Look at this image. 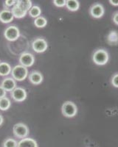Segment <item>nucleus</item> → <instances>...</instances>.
<instances>
[{
	"label": "nucleus",
	"mask_w": 118,
	"mask_h": 147,
	"mask_svg": "<svg viewBox=\"0 0 118 147\" xmlns=\"http://www.w3.org/2000/svg\"><path fill=\"white\" fill-rule=\"evenodd\" d=\"M12 68L10 64L7 62L0 63V76L6 77L11 73Z\"/></svg>",
	"instance_id": "nucleus-14"
},
{
	"label": "nucleus",
	"mask_w": 118,
	"mask_h": 147,
	"mask_svg": "<svg viewBox=\"0 0 118 147\" xmlns=\"http://www.w3.org/2000/svg\"><path fill=\"white\" fill-rule=\"evenodd\" d=\"M66 7L70 11H77L80 7V3L77 0H67Z\"/></svg>",
	"instance_id": "nucleus-17"
},
{
	"label": "nucleus",
	"mask_w": 118,
	"mask_h": 147,
	"mask_svg": "<svg viewBox=\"0 0 118 147\" xmlns=\"http://www.w3.org/2000/svg\"><path fill=\"white\" fill-rule=\"evenodd\" d=\"M1 86L6 91L11 92L16 88V81L13 77H6L3 79L1 83Z\"/></svg>",
	"instance_id": "nucleus-9"
},
{
	"label": "nucleus",
	"mask_w": 118,
	"mask_h": 147,
	"mask_svg": "<svg viewBox=\"0 0 118 147\" xmlns=\"http://www.w3.org/2000/svg\"><path fill=\"white\" fill-rule=\"evenodd\" d=\"M11 106V102L7 97H4L0 99V110L2 111L7 110Z\"/></svg>",
	"instance_id": "nucleus-20"
},
{
	"label": "nucleus",
	"mask_w": 118,
	"mask_h": 147,
	"mask_svg": "<svg viewBox=\"0 0 118 147\" xmlns=\"http://www.w3.org/2000/svg\"><path fill=\"white\" fill-rule=\"evenodd\" d=\"M14 16L12 14L11 10L9 9H3L0 11V22L3 24H8L13 22Z\"/></svg>",
	"instance_id": "nucleus-12"
},
{
	"label": "nucleus",
	"mask_w": 118,
	"mask_h": 147,
	"mask_svg": "<svg viewBox=\"0 0 118 147\" xmlns=\"http://www.w3.org/2000/svg\"><path fill=\"white\" fill-rule=\"evenodd\" d=\"M29 15L31 16L32 18H38V17L41 16V9L38 5H33L31 8V10L28 11Z\"/></svg>",
	"instance_id": "nucleus-18"
},
{
	"label": "nucleus",
	"mask_w": 118,
	"mask_h": 147,
	"mask_svg": "<svg viewBox=\"0 0 118 147\" xmlns=\"http://www.w3.org/2000/svg\"><path fill=\"white\" fill-rule=\"evenodd\" d=\"M93 62L98 65H103L109 60V54L104 49H98L94 52L92 56Z\"/></svg>",
	"instance_id": "nucleus-3"
},
{
	"label": "nucleus",
	"mask_w": 118,
	"mask_h": 147,
	"mask_svg": "<svg viewBox=\"0 0 118 147\" xmlns=\"http://www.w3.org/2000/svg\"><path fill=\"white\" fill-rule=\"evenodd\" d=\"M6 94H7V91L0 85V99L6 96Z\"/></svg>",
	"instance_id": "nucleus-25"
},
{
	"label": "nucleus",
	"mask_w": 118,
	"mask_h": 147,
	"mask_svg": "<svg viewBox=\"0 0 118 147\" xmlns=\"http://www.w3.org/2000/svg\"><path fill=\"white\" fill-rule=\"evenodd\" d=\"M29 81L33 84V85H40L43 82V77L42 74L41 72L37 71H33L31 72V74L28 76Z\"/></svg>",
	"instance_id": "nucleus-11"
},
{
	"label": "nucleus",
	"mask_w": 118,
	"mask_h": 147,
	"mask_svg": "<svg viewBox=\"0 0 118 147\" xmlns=\"http://www.w3.org/2000/svg\"><path fill=\"white\" fill-rule=\"evenodd\" d=\"M61 112H62L63 115L65 117L73 118L78 113V108L75 103L70 101H67L63 104L61 107Z\"/></svg>",
	"instance_id": "nucleus-2"
},
{
	"label": "nucleus",
	"mask_w": 118,
	"mask_h": 147,
	"mask_svg": "<svg viewBox=\"0 0 118 147\" xmlns=\"http://www.w3.org/2000/svg\"><path fill=\"white\" fill-rule=\"evenodd\" d=\"M16 4V1H14V0H6V1H5V9H8L10 7H14Z\"/></svg>",
	"instance_id": "nucleus-23"
},
{
	"label": "nucleus",
	"mask_w": 118,
	"mask_h": 147,
	"mask_svg": "<svg viewBox=\"0 0 118 147\" xmlns=\"http://www.w3.org/2000/svg\"><path fill=\"white\" fill-rule=\"evenodd\" d=\"M11 12L14 18H24L27 13V12L24 11V10H22L20 7H18L16 5H15L14 7H12Z\"/></svg>",
	"instance_id": "nucleus-16"
},
{
	"label": "nucleus",
	"mask_w": 118,
	"mask_h": 147,
	"mask_svg": "<svg viewBox=\"0 0 118 147\" xmlns=\"http://www.w3.org/2000/svg\"><path fill=\"white\" fill-rule=\"evenodd\" d=\"M10 74L16 81L21 82V81L24 80L27 77L28 70H27V68L19 64V65H15L12 69Z\"/></svg>",
	"instance_id": "nucleus-1"
},
{
	"label": "nucleus",
	"mask_w": 118,
	"mask_h": 147,
	"mask_svg": "<svg viewBox=\"0 0 118 147\" xmlns=\"http://www.w3.org/2000/svg\"><path fill=\"white\" fill-rule=\"evenodd\" d=\"M17 147H38V144L32 138H25L19 140Z\"/></svg>",
	"instance_id": "nucleus-13"
},
{
	"label": "nucleus",
	"mask_w": 118,
	"mask_h": 147,
	"mask_svg": "<svg viewBox=\"0 0 118 147\" xmlns=\"http://www.w3.org/2000/svg\"><path fill=\"white\" fill-rule=\"evenodd\" d=\"M47 18H44V16H39L35 18V20H34V25L38 28H44L47 26Z\"/></svg>",
	"instance_id": "nucleus-19"
},
{
	"label": "nucleus",
	"mask_w": 118,
	"mask_h": 147,
	"mask_svg": "<svg viewBox=\"0 0 118 147\" xmlns=\"http://www.w3.org/2000/svg\"><path fill=\"white\" fill-rule=\"evenodd\" d=\"M109 2L114 6H118V0H109Z\"/></svg>",
	"instance_id": "nucleus-27"
},
{
	"label": "nucleus",
	"mask_w": 118,
	"mask_h": 147,
	"mask_svg": "<svg viewBox=\"0 0 118 147\" xmlns=\"http://www.w3.org/2000/svg\"><path fill=\"white\" fill-rule=\"evenodd\" d=\"M111 84L114 87L118 88V74H116L112 77L111 79Z\"/></svg>",
	"instance_id": "nucleus-24"
},
{
	"label": "nucleus",
	"mask_w": 118,
	"mask_h": 147,
	"mask_svg": "<svg viewBox=\"0 0 118 147\" xmlns=\"http://www.w3.org/2000/svg\"><path fill=\"white\" fill-rule=\"evenodd\" d=\"M10 96L12 99L17 102H24L27 99V94L25 89L20 87H16L14 90L10 92Z\"/></svg>",
	"instance_id": "nucleus-7"
},
{
	"label": "nucleus",
	"mask_w": 118,
	"mask_h": 147,
	"mask_svg": "<svg viewBox=\"0 0 118 147\" xmlns=\"http://www.w3.org/2000/svg\"><path fill=\"white\" fill-rule=\"evenodd\" d=\"M105 13L104 7L100 4H94L90 8V14L95 18H101Z\"/></svg>",
	"instance_id": "nucleus-10"
},
{
	"label": "nucleus",
	"mask_w": 118,
	"mask_h": 147,
	"mask_svg": "<svg viewBox=\"0 0 118 147\" xmlns=\"http://www.w3.org/2000/svg\"><path fill=\"white\" fill-rule=\"evenodd\" d=\"M20 65L28 68L32 66L35 63V57L33 54L30 52H23L19 58Z\"/></svg>",
	"instance_id": "nucleus-8"
},
{
	"label": "nucleus",
	"mask_w": 118,
	"mask_h": 147,
	"mask_svg": "<svg viewBox=\"0 0 118 147\" xmlns=\"http://www.w3.org/2000/svg\"><path fill=\"white\" fill-rule=\"evenodd\" d=\"M113 22L118 25V12L115 13L113 16Z\"/></svg>",
	"instance_id": "nucleus-26"
},
{
	"label": "nucleus",
	"mask_w": 118,
	"mask_h": 147,
	"mask_svg": "<svg viewBox=\"0 0 118 147\" xmlns=\"http://www.w3.org/2000/svg\"><path fill=\"white\" fill-rule=\"evenodd\" d=\"M18 146V142L14 138H8L4 140L2 146L3 147H17Z\"/></svg>",
	"instance_id": "nucleus-21"
},
{
	"label": "nucleus",
	"mask_w": 118,
	"mask_h": 147,
	"mask_svg": "<svg viewBox=\"0 0 118 147\" xmlns=\"http://www.w3.org/2000/svg\"><path fill=\"white\" fill-rule=\"evenodd\" d=\"M0 63H1V62H0Z\"/></svg>",
	"instance_id": "nucleus-29"
},
{
	"label": "nucleus",
	"mask_w": 118,
	"mask_h": 147,
	"mask_svg": "<svg viewBox=\"0 0 118 147\" xmlns=\"http://www.w3.org/2000/svg\"><path fill=\"white\" fill-rule=\"evenodd\" d=\"M16 5L18 7H20L22 10H23L24 11H26L27 13L33 7L32 1H30V0H18V1H16Z\"/></svg>",
	"instance_id": "nucleus-15"
},
{
	"label": "nucleus",
	"mask_w": 118,
	"mask_h": 147,
	"mask_svg": "<svg viewBox=\"0 0 118 147\" xmlns=\"http://www.w3.org/2000/svg\"><path fill=\"white\" fill-rule=\"evenodd\" d=\"M48 48L47 40L42 38H38L32 42L33 50L36 53H43Z\"/></svg>",
	"instance_id": "nucleus-6"
},
{
	"label": "nucleus",
	"mask_w": 118,
	"mask_h": 147,
	"mask_svg": "<svg viewBox=\"0 0 118 147\" xmlns=\"http://www.w3.org/2000/svg\"><path fill=\"white\" fill-rule=\"evenodd\" d=\"M4 122V118L1 114H0V126H2V124H3Z\"/></svg>",
	"instance_id": "nucleus-28"
},
{
	"label": "nucleus",
	"mask_w": 118,
	"mask_h": 147,
	"mask_svg": "<svg viewBox=\"0 0 118 147\" xmlns=\"http://www.w3.org/2000/svg\"><path fill=\"white\" fill-rule=\"evenodd\" d=\"M66 0H54L53 1L54 5L58 7H63L64 6H66Z\"/></svg>",
	"instance_id": "nucleus-22"
},
{
	"label": "nucleus",
	"mask_w": 118,
	"mask_h": 147,
	"mask_svg": "<svg viewBox=\"0 0 118 147\" xmlns=\"http://www.w3.org/2000/svg\"><path fill=\"white\" fill-rule=\"evenodd\" d=\"M13 132H14V135L15 136V137L19 139H24L27 138L30 130L26 124H23V123H18L14 126Z\"/></svg>",
	"instance_id": "nucleus-4"
},
{
	"label": "nucleus",
	"mask_w": 118,
	"mask_h": 147,
	"mask_svg": "<svg viewBox=\"0 0 118 147\" xmlns=\"http://www.w3.org/2000/svg\"><path fill=\"white\" fill-rule=\"evenodd\" d=\"M4 36L9 41H15L20 36L19 29L14 25L9 26L4 31Z\"/></svg>",
	"instance_id": "nucleus-5"
}]
</instances>
